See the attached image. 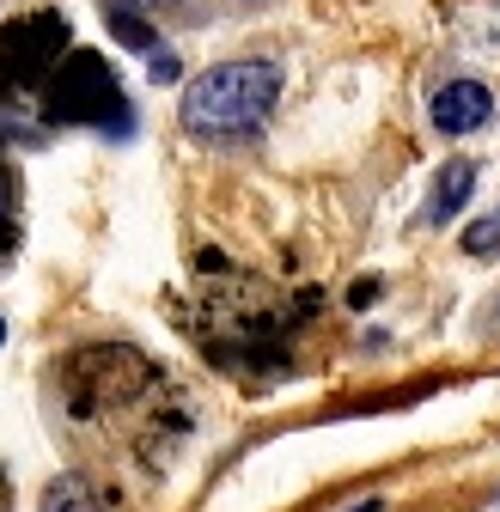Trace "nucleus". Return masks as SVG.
Instances as JSON below:
<instances>
[{
    "instance_id": "obj_8",
    "label": "nucleus",
    "mask_w": 500,
    "mask_h": 512,
    "mask_svg": "<svg viewBox=\"0 0 500 512\" xmlns=\"http://www.w3.org/2000/svg\"><path fill=\"white\" fill-rule=\"evenodd\" d=\"M104 25L116 31L122 49H153V25L129 7V0H104Z\"/></svg>"
},
{
    "instance_id": "obj_2",
    "label": "nucleus",
    "mask_w": 500,
    "mask_h": 512,
    "mask_svg": "<svg viewBox=\"0 0 500 512\" xmlns=\"http://www.w3.org/2000/svg\"><path fill=\"white\" fill-rule=\"evenodd\" d=\"M153 378L159 372H153L147 354L116 342V348H80L68 366H61V391H68V409L80 421H98V415H110L122 403H135Z\"/></svg>"
},
{
    "instance_id": "obj_11",
    "label": "nucleus",
    "mask_w": 500,
    "mask_h": 512,
    "mask_svg": "<svg viewBox=\"0 0 500 512\" xmlns=\"http://www.w3.org/2000/svg\"><path fill=\"white\" fill-rule=\"evenodd\" d=\"M153 80H177V55H153Z\"/></svg>"
},
{
    "instance_id": "obj_15",
    "label": "nucleus",
    "mask_w": 500,
    "mask_h": 512,
    "mask_svg": "<svg viewBox=\"0 0 500 512\" xmlns=\"http://www.w3.org/2000/svg\"><path fill=\"white\" fill-rule=\"evenodd\" d=\"M0 342H7V317H0Z\"/></svg>"
},
{
    "instance_id": "obj_13",
    "label": "nucleus",
    "mask_w": 500,
    "mask_h": 512,
    "mask_svg": "<svg viewBox=\"0 0 500 512\" xmlns=\"http://www.w3.org/2000/svg\"><path fill=\"white\" fill-rule=\"evenodd\" d=\"M354 512H385V500H379V494H372V500H360Z\"/></svg>"
},
{
    "instance_id": "obj_14",
    "label": "nucleus",
    "mask_w": 500,
    "mask_h": 512,
    "mask_svg": "<svg viewBox=\"0 0 500 512\" xmlns=\"http://www.w3.org/2000/svg\"><path fill=\"white\" fill-rule=\"evenodd\" d=\"M7 202H13V196H7V177H0V220H7Z\"/></svg>"
},
{
    "instance_id": "obj_10",
    "label": "nucleus",
    "mask_w": 500,
    "mask_h": 512,
    "mask_svg": "<svg viewBox=\"0 0 500 512\" xmlns=\"http://www.w3.org/2000/svg\"><path fill=\"white\" fill-rule=\"evenodd\" d=\"M135 13H177V7H190V0H129Z\"/></svg>"
},
{
    "instance_id": "obj_9",
    "label": "nucleus",
    "mask_w": 500,
    "mask_h": 512,
    "mask_svg": "<svg viewBox=\"0 0 500 512\" xmlns=\"http://www.w3.org/2000/svg\"><path fill=\"white\" fill-rule=\"evenodd\" d=\"M494 244H500V214H488V220H476V226L464 232V250H470V256H488Z\"/></svg>"
},
{
    "instance_id": "obj_1",
    "label": "nucleus",
    "mask_w": 500,
    "mask_h": 512,
    "mask_svg": "<svg viewBox=\"0 0 500 512\" xmlns=\"http://www.w3.org/2000/svg\"><path fill=\"white\" fill-rule=\"evenodd\" d=\"M275 104H281V68L257 55H238V61H214L208 74L183 86L177 122L196 141H244L275 116Z\"/></svg>"
},
{
    "instance_id": "obj_3",
    "label": "nucleus",
    "mask_w": 500,
    "mask_h": 512,
    "mask_svg": "<svg viewBox=\"0 0 500 512\" xmlns=\"http://www.w3.org/2000/svg\"><path fill=\"white\" fill-rule=\"evenodd\" d=\"M49 98H43V116L49 122H92V128H129V104H122V86L116 74L104 68V55L92 49H74V55H61L55 68L43 74Z\"/></svg>"
},
{
    "instance_id": "obj_6",
    "label": "nucleus",
    "mask_w": 500,
    "mask_h": 512,
    "mask_svg": "<svg viewBox=\"0 0 500 512\" xmlns=\"http://www.w3.org/2000/svg\"><path fill=\"white\" fill-rule=\"evenodd\" d=\"M470 189H476V165L470 159H452L446 171H440V183H433V202H427V220L433 226H446L464 202H470Z\"/></svg>"
},
{
    "instance_id": "obj_5",
    "label": "nucleus",
    "mask_w": 500,
    "mask_h": 512,
    "mask_svg": "<svg viewBox=\"0 0 500 512\" xmlns=\"http://www.w3.org/2000/svg\"><path fill=\"white\" fill-rule=\"evenodd\" d=\"M427 116H433V128H440V135H470V128H482V122L494 116V92H488L482 80H452V86L433 92Z\"/></svg>"
},
{
    "instance_id": "obj_4",
    "label": "nucleus",
    "mask_w": 500,
    "mask_h": 512,
    "mask_svg": "<svg viewBox=\"0 0 500 512\" xmlns=\"http://www.w3.org/2000/svg\"><path fill=\"white\" fill-rule=\"evenodd\" d=\"M68 19L61 13H31L7 31V43H0V80H13L7 92H31L43 86V74L55 68L61 55H68Z\"/></svg>"
},
{
    "instance_id": "obj_7",
    "label": "nucleus",
    "mask_w": 500,
    "mask_h": 512,
    "mask_svg": "<svg viewBox=\"0 0 500 512\" xmlns=\"http://www.w3.org/2000/svg\"><path fill=\"white\" fill-rule=\"evenodd\" d=\"M43 512H116V500L92 476H61V482H49Z\"/></svg>"
},
{
    "instance_id": "obj_12",
    "label": "nucleus",
    "mask_w": 500,
    "mask_h": 512,
    "mask_svg": "<svg viewBox=\"0 0 500 512\" xmlns=\"http://www.w3.org/2000/svg\"><path fill=\"white\" fill-rule=\"evenodd\" d=\"M7 250H13V226H7V220H0V256H7Z\"/></svg>"
}]
</instances>
